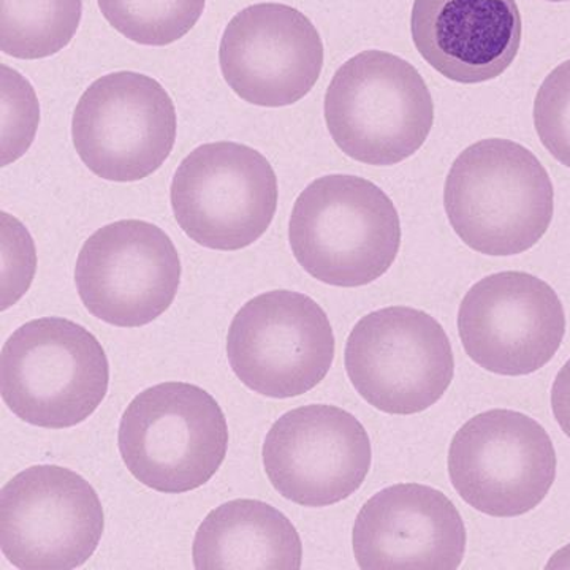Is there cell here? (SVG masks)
I'll list each match as a JSON object with an SVG mask.
<instances>
[{
    "instance_id": "obj_1",
    "label": "cell",
    "mask_w": 570,
    "mask_h": 570,
    "mask_svg": "<svg viewBox=\"0 0 570 570\" xmlns=\"http://www.w3.org/2000/svg\"><path fill=\"white\" fill-rule=\"evenodd\" d=\"M444 206L453 230L475 253L519 255L549 230L553 183L530 149L489 138L456 157L445 181Z\"/></svg>"
},
{
    "instance_id": "obj_2",
    "label": "cell",
    "mask_w": 570,
    "mask_h": 570,
    "mask_svg": "<svg viewBox=\"0 0 570 570\" xmlns=\"http://www.w3.org/2000/svg\"><path fill=\"white\" fill-rule=\"evenodd\" d=\"M288 242L296 262L314 279L363 287L395 264L400 214L392 198L367 179L322 176L296 198Z\"/></svg>"
},
{
    "instance_id": "obj_3",
    "label": "cell",
    "mask_w": 570,
    "mask_h": 570,
    "mask_svg": "<svg viewBox=\"0 0 570 570\" xmlns=\"http://www.w3.org/2000/svg\"><path fill=\"white\" fill-rule=\"evenodd\" d=\"M110 365L85 326L43 317L14 330L0 354V393L22 422L66 430L91 417L107 396Z\"/></svg>"
},
{
    "instance_id": "obj_4",
    "label": "cell",
    "mask_w": 570,
    "mask_h": 570,
    "mask_svg": "<svg viewBox=\"0 0 570 570\" xmlns=\"http://www.w3.org/2000/svg\"><path fill=\"white\" fill-rule=\"evenodd\" d=\"M333 141L351 159L390 167L425 145L434 104L417 69L392 52H360L337 69L325 94Z\"/></svg>"
},
{
    "instance_id": "obj_5",
    "label": "cell",
    "mask_w": 570,
    "mask_h": 570,
    "mask_svg": "<svg viewBox=\"0 0 570 570\" xmlns=\"http://www.w3.org/2000/svg\"><path fill=\"white\" fill-rule=\"evenodd\" d=\"M124 464L142 485L165 494L204 487L223 466L228 425L206 390L164 382L134 397L119 423Z\"/></svg>"
},
{
    "instance_id": "obj_6",
    "label": "cell",
    "mask_w": 570,
    "mask_h": 570,
    "mask_svg": "<svg viewBox=\"0 0 570 570\" xmlns=\"http://www.w3.org/2000/svg\"><path fill=\"white\" fill-rule=\"evenodd\" d=\"M352 385L371 406L414 415L438 403L455 376L452 344L436 318L392 306L360 318L346 344Z\"/></svg>"
},
{
    "instance_id": "obj_7",
    "label": "cell",
    "mask_w": 570,
    "mask_h": 570,
    "mask_svg": "<svg viewBox=\"0 0 570 570\" xmlns=\"http://www.w3.org/2000/svg\"><path fill=\"white\" fill-rule=\"evenodd\" d=\"M277 178L265 156L235 141L206 142L176 170L170 200L184 234L206 249H245L277 208Z\"/></svg>"
},
{
    "instance_id": "obj_8",
    "label": "cell",
    "mask_w": 570,
    "mask_h": 570,
    "mask_svg": "<svg viewBox=\"0 0 570 570\" xmlns=\"http://www.w3.org/2000/svg\"><path fill=\"white\" fill-rule=\"evenodd\" d=\"M449 475L466 504L494 519L538 508L557 479V452L539 422L510 409L482 412L456 431Z\"/></svg>"
},
{
    "instance_id": "obj_9",
    "label": "cell",
    "mask_w": 570,
    "mask_h": 570,
    "mask_svg": "<svg viewBox=\"0 0 570 570\" xmlns=\"http://www.w3.org/2000/svg\"><path fill=\"white\" fill-rule=\"evenodd\" d=\"M174 100L135 71L105 75L86 89L71 119L81 163L99 178L135 183L156 174L176 141Z\"/></svg>"
},
{
    "instance_id": "obj_10",
    "label": "cell",
    "mask_w": 570,
    "mask_h": 570,
    "mask_svg": "<svg viewBox=\"0 0 570 570\" xmlns=\"http://www.w3.org/2000/svg\"><path fill=\"white\" fill-rule=\"evenodd\" d=\"M99 494L77 472L24 469L0 491V551L20 570L81 568L102 540Z\"/></svg>"
},
{
    "instance_id": "obj_11",
    "label": "cell",
    "mask_w": 570,
    "mask_h": 570,
    "mask_svg": "<svg viewBox=\"0 0 570 570\" xmlns=\"http://www.w3.org/2000/svg\"><path fill=\"white\" fill-rule=\"evenodd\" d=\"M227 356L247 389L285 400L324 381L335 360V335L325 311L309 296L266 292L236 313Z\"/></svg>"
},
{
    "instance_id": "obj_12",
    "label": "cell",
    "mask_w": 570,
    "mask_h": 570,
    "mask_svg": "<svg viewBox=\"0 0 570 570\" xmlns=\"http://www.w3.org/2000/svg\"><path fill=\"white\" fill-rule=\"evenodd\" d=\"M75 284L94 317L118 328H140L175 302L181 261L163 228L146 220H118L86 239Z\"/></svg>"
},
{
    "instance_id": "obj_13",
    "label": "cell",
    "mask_w": 570,
    "mask_h": 570,
    "mask_svg": "<svg viewBox=\"0 0 570 570\" xmlns=\"http://www.w3.org/2000/svg\"><path fill=\"white\" fill-rule=\"evenodd\" d=\"M459 332L475 365L499 376H528L560 351L564 307L546 281L523 272L497 273L464 295Z\"/></svg>"
},
{
    "instance_id": "obj_14",
    "label": "cell",
    "mask_w": 570,
    "mask_h": 570,
    "mask_svg": "<svg viewBox=\"0 0 570 570\" xmlns=\"http://www.w3.org/2000/svg\"><path fill=\"white\" fill-rule=\"evenodd\" d=\"M262 456L266 478L281 497L303 508H328L363 485L373 450L354 415L309 404L276 420Z\"/></svg>"
},
{
    "instance_id": "obj_15",
    "label": "cell",
    "mask_w": 570,
    "mask_h": 570,
    "mask_svg": "<svg viewBox=\"0 0 570 570\" xmlns=\"http://www.w3.org/2000/svg\"><path fill=\"white\" fill-rule=\"evenodd\" d=\"M219 63L224 80L245 102L288 107L316 86L324 43L302 11L284 3H255L225 28Z\"/></svg>"
},
{
    "instance_id": "obj_16",
    "label": "cell",
    "mask_w": 570,
    "mask_h": 570,
    "mask_svg": "<svg viewBox=\"0 0 570 570\" xmlns=\"http://www.w3.org/2000/svg\"><path fill=\"white\" fill-rule=\"evenodd\" d=\"M352 546L363 570H455L466 551V527L441 491L397 483L360 510Z\"/></svg>"
},
{
    "instance_id": "obj_17",
    "label": "cell",
    "mask_w": 570,
    "mask_h": 570,
    "mask_svg": "<svg viewBox=\"0 0 570 570\" xmlns=\"http://www.w3.org/2000/svg\"><path fill=\"white\" fill-rule=\"evenodd\" d=\"M521 31L515 0H415L412 7L420 56L461 85L501 77L519 55Z\"/></svg>"
},
{
    "instance_id": "obj_18",
    "label": "cell",
    "mask_w": 570,
    "mask_h": 570,
    "mask_svg": "<svg viewBox=\"0 0 570 570\" xmlns=\"http://www.w3.org/2000/svg\"><path fill=\"white\" fill-rule=\"evenodd\" d=\"M193 558L197 570H298L303 543L292 521L273 505L235 499L202 521Z\"/></svg>"
},
{
    "instance_id": "obj_19",
    "label": "cell",
    "mask_w": 570,
    "mask_h": 570,
    "mask_svg": "<svg viewBox=\"0 0 570 570\" xmlns=\"http://www.w3.org/2000/svg\"><path fill=\"white\" fill-rule=\"evenodd\" d=\"M82 0H0V51L36 61L58 55L80 28Z\"/></svg>"
},
{
    "instance_id": "obj_20",
    "label": "cell",
    "mask_w": 570,
    "mask_h": 570,
    "mask_svg": "<svg viewBox=\"0 0 570 570\" xmlns=\"http://www.w3.org/2000/svg\"><path fill=\"white\" fill-rule=\"evenodd\" d=\"M115 31L142 47H167L193 31L206 0H97Z\"/></svg>"
},
{
    "instance_id": "obj_21",
    "label": "cell",
    "mask_w": 570,
    "mask_h": 570,
    "mask_svg": "<svg viewBox=\"0 0 570 570\" xmlns=\"http://www.w3.org/2000/svg\"><path fill=\"white\" fill-rule=\"evenodd\" d=\"M39 124L40 104L31 82L20 71L0 66V167L29 151Z\"/></svg>"
},
{
    "instance_id": "obj_22",
    "label": "cell",
    "mask_w": 570,
    "mask_h": 570,
    "mask_svg": "<svg viewBox=\"0 0 570 570\" xmlns=\"http://www.w3.org/2000/svg\"><path fill=\"white\" fill-rule=\"evenodd\" d=\"M534 127L547 151L570 168V59L551 70L540 86Z\"/></svg>"
},
{
    "instance_id": "obj_23",
    "label": "cell",
    "mask_w": 570,
    "mask_h": 570,
    "mask_svg": "<svg viewBox=\"0 0 570 570\" xmlns=\"http://www.w3.org/2000/svg\"><path fill=\"white\" fill-rule=\"evenodd\" d=\"M0 309L17 305L31 288L37 250L31 234L9 213H0Z\"/></svg>"
},
{
    "instance_id": "obj_24",
    "label": "cell",
    "mask_w": 570,
    "mask_h": 570,
    "mask_svg": "<svg viewBox=\"0 0 570 570\" xmlns=\"http://www.w3.org/2000/svg\"><path fill=\"white\" fill-rule=\"evenodd\" d=\"M551 409L558 425L570 439V360L554 379L551 387Z\"/></svg>"
},
{
    "instance_id": "obj_25",
    "label": "cell",
    "mask_w": 570,
    "mask_h": 570,
    "mask_svg": "<svg viewBox=\"0 0 570 570\" xmlns=\"http://www.w3.org/2000/svg\"><path fill=\"white\" fill-rule=\"evenodd\" d=\"M547 569H570V543L551 557Z\"/></svg>"
},
{
    "instance_id": "obj_26",
    "label": "cell",
    "mask_w": 570,
    "mask_h": 570,
    "mask_svg": "<svg viewBox=\"0 0 570 570\" xmlns=\"http://www.w3.org/2000/svg\"><path fill=\"white\" fill-rule=\"evenodd\" d=\"M547 2H569V0H547Z\"/></svg>"
}]
</instances>
